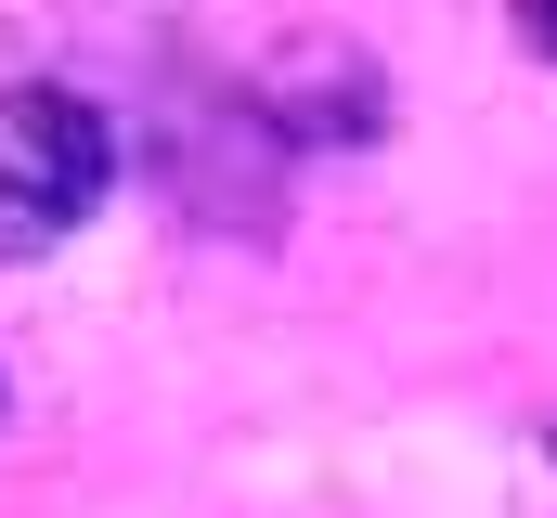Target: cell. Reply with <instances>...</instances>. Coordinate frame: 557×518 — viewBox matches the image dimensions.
Returning a JSON list of instances; mask_svg holds the SVG:
<instances>
[{
    "label": "cell",
    "mask_w": 557,
    "mask_h": 518,
    "mask_svg": "<svg viewBox=\"0 0 557 518\" xmlns=\"http://www.w3.org/2000/svg\"><path fill=\"white\" fill-rule=\"evenodd\" d=\"M117 195V118L65 78H0V259H52Z\"/></svg>",
    "instance_id": "1"
},
{
    "label": "cell",
    "mask_w": 557,
    "mask_h": 518,
    "mask_svg": "<svg viewBox=\"0 0 557 518\" xmlns=\"http://www.w3.org/2000/svg\"><path fill=\"white\" fill-rule=\"evenodd\" d=\"M506 13H519V39H532V52L557 65V0H506Z\"/></svg>",
    "instance_id": "2"
},
{
    "label": "cell",
    "mask_w": 557,
    "mask_h": 518,
    "mask_svg": "<svg viewBox=\"0 0 557 518\" xmlns=\"http://www.w3.org/2000/svg\"><path fill=\"white\" fill-rule=\"evenodd\" d=\"M545 480H557V428H545Z\"/></svg>",
    "instance_id": "3"
}]
</instances>
